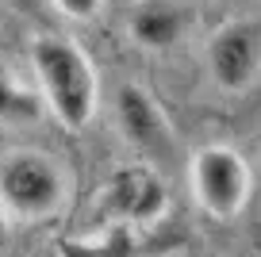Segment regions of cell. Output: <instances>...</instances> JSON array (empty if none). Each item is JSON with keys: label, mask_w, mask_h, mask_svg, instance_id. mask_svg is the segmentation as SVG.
<instances>
[{"label": "cell", "mask_w": 261, "mask_h": 257, "mask_svg": "<svg viewBox=\"0 0 261 257\" xmlns=\"http://www.w3.org/2000/svg\"><path fill=\"white\" fill-rule=\"evenodd\" d=\"M31 65L42 89V104L65 131H85L100 104V77L81 46L65 35H39L31 42Z\"/></svg>", "instance_id": "6da1fadb"}, {"label": "cell", "mask_w": 261, "mask_h": 257, "mask_svg": "<svg viewBox=\"0 0 261 257\" xmlns=\"http://www.w3.org/2000/svg\"><path fill=\"white\" fill-rule=\"evenodd\" d=\"M65 200V173L39 150H19L0 161V203L8 215L46 219Z\"/></svg>", "instance_id": "7a4b0ae2"}, {"label": "cell", "mask_w": 261, "mask_h": 257, "mask_svg": "<svg viewBox=\"0 0 261 257\" xmlns=\"http://www.w3.org/2000/svg\"><path fill=\"white\" fill-rule=\"evenodd\" d=\"M192 192L212 219H234L253 192V173L230 146H204L192 158Z\"/></svg>", "instance_id": "3957f363"}, {"label": "cell", "mask_w": 261, "mask_h": 257, "mask_svg": "<svg viewBox=\"0 0 261 257\" xmlns=\"http://www.w3.org/2000/svg\"><path fill=\"white\" fill-rule=\"evenodd\" d=\"M169 192L165 181L150 165H123L115 169L108 185L96 196V219L100 223H123V226H150L165 215Z\"/></svg>", "instance_id": "277c9868"}, {"label": "cell", "mask_w": 261, "mask_h": 257, "mask_svg": "<svg viewBox=\"0 0 261 257\" xmlns=\"http://www.w3.org/2000/svg\"><path fill=\"white\" fill-rule=\"evenodd\" d=\"M261 65V27L250 19L219 27L207 39V73L223 92H242L253 85Z\"/></svg>", "instance_id": "5b68a950"}, {"label": "cell", "mask_w": 261, "mask_h": 257, "mask_svg": "<svg viewBox=\"0 0 261 257\" xmlns=\"http://www.w3.org/2000/svg\"><path fill=\"white\" fill-rule=\"evenodd\" d=\"M115 127L139 153H169L173 150V127L154 96L142 85H123L115 92Z\"/></svg>", "instance_id": "8992f818"}, {"label": "cell", "mask_w": 261, "mask_h": 257, "mask_svg": "<svg viewBox=\"0 0 261 257\" xmlns=\"http://www.w3.org/2000/svg\"><path fill=\"white\" fill-rule=\"evenodd\" d=\"M139 226L104 223L96 234H77V238H58V257H142Z\"/></svg>", "instance_id": "52a82bcc"}, {"label": "cell", "mask_w": 261, "mask_h": 257, "mask_svg": "<svg viewBox=\"0 0 261 257\" xmlns=\"http://www.w3.org/2000/svg\"><path fill=\"white\" fill-rule=\"evenodd\" d=\"M180 27H185L180 12L165 0H146L130 12V39L146 50H169L180 39Z\"/></svg>", "instance_id": "ba28073f"}, {"label": "cell", "mask_w": 261, "mask_h": 257, "mask_svg": "<svg viewBox=\"0 0 261 257\" xmlns=\"http://www.w3.org/2000/svg\"><path fill=\"white\" fill-rule=\"evenodd\" d=\"M42 100L31 89H23L12 73L0 69V123H31L39 119Z\"/></svg>", "instance_id": "9c48e42d"}, {"label": "cell", "mask_w": 261, "mask_h": 257, "mask_svg": "<svg viewBox=\"0 0 261 257\" xmlns=\"http://www.w3.org/2000/svg\"><path fill=\"white\" fill-rule=\"evenodd\" d=\"M54 8L62 12V16L85 23V19H96L100 16V0H54Z\"/></svg>", "instance_id": "30bf717a"}, {"label": "cell", "mask_w": 261, "mask_h": 257, "mask_svg": "<svg viewBox=\"0 0 261 257\" xmlns=\"http://www.w3.org/2000/svg\"><path fill=\"white\" fill-rule=\"evenodd\" d=\"M8 242V211H4V203H0V246Z\"/></svg>", "instance_id": "8fae6325"}]
</instances>
